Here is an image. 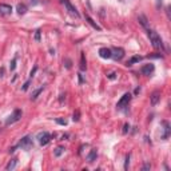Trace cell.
Returning a JSON list of instances; mask_svg holds the SVG:
<instances>
[{
	"instance_id": "obj_1",
	"label": "cell",
	"mask_w": 171,
	"mask_h": 171,
	"mask_svg": "<svg viewBox=\"0 0 171 171\" xmlns=\"http://www.w3.org/2000/svg\"><path fill=\"white\" fill-rule=\"evenodd\" d=\"M148 37H150V41L151 44H152V47L154 48H162L163 47V43H162V39H160V36H159L158 33L155 32V31H152V29H148Z\"/></svg>"
},
{
	"instance_id": "obj_2",
	"label": "cell",
	"mask_w": 171,
	"mask_h": 171,
	"mask_svg": "<svg viewBox=\"0 0 171 171\" xmlns=\"http://www.w3.org/2000/svg\"><path fill=\"white\" fill-rule=\"evenodd\" d=\"M21 115H23V112H21V110H19V108H16V110H13V112L8 116V119L5 120V124H12V123H16L20 120Z\"/></svg>"
},
{
	"instance_id": "obj_3",
	"label": "cell",
	"mask_w": 171,
	"mask_h": 171,
	"mask_svg": "<svg viewBox=\"0 0 171 171\" xmlns=\"http://www.w3.org/2000/svg\"><path fill=\"white\" fill-rule=\"evenodd\" d=\"M111 57L115 59V60H122L123 57H124V49L122 47H114V48L111 49Z\"/></svg>"
},
{
	"instance_id": "obj_4",
	"label": "cell",
	"mask_w": 171,
	"mask_h": 171,
	"mask_svg": "<svg viewBox=\"0 0 171 171\" xmlns=\"http://www.w3.org/2000/svg\"><path fill=\"white\" fill-rule=\"evenodd\" d=\"M61 3L64 4L65 9L68 11L69 15H72V16H75V17H80V15H79V12H77V9L69 3V0H61Z\"/></svg>"
},
{
	"instance_id": "obj_5",
	"label": "cell",
	"mask_w": 171,
	"mask_h": 171,
	"mask_svg": "<svg viewBox=\"0 0 171 171\" xmlns=\"http://www.w3.org/2000/svg\"><path fill=\"white\" fill-rule=\"evenodd\" d=\"M130 100H131V94L130 92H126V94L123 95L122 98L119 99V102H118V104H116V107H118L119 110H122V108H124V107L130 103Z\"/></svg>"
},
{
	"instance_id": "obj_6",
	"label": "cell",
	"mask_w": 171,
	"mask_h": 171,
	"mask_svg": "<svg viewBox=\"0 0 171 171\" xmlns=\"http://www.w3.org/2000/svg\"><path fill=\"white\" fill-rule=\"evenodd\" d=\"M37 139H39L40 146H45V144H48L49 140H51V134L47 132V131H43V132H40V134L37 135Z\"/></svg>"
},
{
	"instance_id": "obj_7",
	"label": "cell",
	"mask_w": 171,
	"mask_h": 171,
	"mask_svg": "<svg viewBox=\"0 0 171 171\" xmlns=\"http://www.w3.org/2000/svg\"><path fill=\"white\" fill-rule=\"evenodd\" d=\"M19 146H20L21 148H24V150H29V148L32 147V138H31L29 135L21 138L20 142H19Z\"/></svg>"
},
{
	"instance_id": "obj_8",
	"label": "cell",
	"mask_w": 171,
	"mask_h": 171,
	"mask_svg": "<svg viewBox=\"0 0 171 171\" xmlns=\"http://www.w3.org/2000/svg\"><path fill=\"white\" fill-rule=\"evenodd\" d=\"M154 69H155L154 64H144L142 68H140V72H142V75L148 76V75H151V73L154 72Z\"/></svg>"
},
{
	"instance_id": "obj_9",
	"label": "cell",
	"mask_w": 171,
	"mask_h": 171,
	"mask_svg": "<svg viewBox=\"0 0 171 171\" xmlns=\"http://www.w3.org/2000/svg\"><path fill=\"white\" fill-rule=\"evenodd\" d=\"M99 56L102 59H110L111 57V48H107V47H102L99 49Z\"/></svg>"
},
{
	"instance_id": "obj_10",
	"label": "cell",
	"mask_w": 171,
	"mask_h": 171,
	"mask_svg": "<svg viewBox=\"0 0 171 171\" xmlns=\"http://www.w3.org/2000/svg\"><path fill=\"white\" fill-rule=\"evenodd\" d=\"M162 126H163V135H162V139H167L170 136V124L167 120H163L162 122Z\"/></svg>"
},
{
	"instance_id": "obj_11",
	"label": "cell",
	"mask_w": 171,
	"mask_h": 171,
	"mask_svg": "<svg viewBox=\"0 0 171 171\" xmlns=\"http://www.w3.org/2000/svg\"><path fill=\"white\" fill-rule=\"evenodd\" d=\"M85 20H87V23H88V24H90L94 29H96V31H102V27H100V25H99L98 23L92 19V17L88 16V15H85Z\"/></svg>"
},
{
	"instance_id": "obj_12",
	"label": "cell",
	"mask_w": 171,
	"mask_h": 171,
	"mask_svg": "<svg viewBox=\"0 0 171 171\" xmlns=\"http://www.w3.org/2000/svg\"><path fill=\"white\" fill-rule=\"evenodd\" d=\"M12 7L9 4H0V13L1 15H11Z\"/></svg>"
},
{
	"instance_id": "obj_13",
	"label": "cell",
	"mask_w": 171,
	"mask_h": 171,
	"mask_svg": "<svg viewBox=\"0 0 171 171\" xmlns=\"http://www.w3.org/2000/svg\"><path fill=\"white\" fill-rule=\"evenodd\" d=\"M96 158H98V151H96V148H92L87 155V162L92 163L94 160H96Z\"/></svg>"
},
{
	"instance_id": "obj_14",
	"label": "cell",
	"mask_w": 171,
	"mask_h": 171,
	"mask_svg": "<svg viewBox=\"0 0 171 171\" xmlns=\"http://www.w3.org/2000/svg\"><path fill=\"white\" fill-rule=\"evenodd\" d=\"M159 100H160V92H159V91L152 92V95H151V104H152V106H156L159 103Z\"/></svg>"
},
{
	"instance_id": "obj_15",
	"label": "cell",
	"mask_w": 171,
	"mask_h": 171,
	"mask_svg": "<svg viewBox=\"0 0 171 171\" xmlns=\"http://www.w3.org/2000/svg\"><path fill=\"white\" fill-rule=\"evenodd\" d=\"M16 166H17V159H11V160L8 162V164L5 166V170H7V171H12V170L16 168Z\"/></svg>"
},
{
	"instance_id": "obj_16",
	"label": "cell",
	"mask_w": 171,
	"mask_h": 171,
	"mask_svg": "<svg viewBox=\"0 0 171 171\" xmlns=\"http://www.w3.org/2000/svg\"><path fill=\"white\" fill-rule=\"evenodd\" d=\"M16 11L19 15H24V13H27V5L23 4V3H19L16 5Z\"/></svg>"
},
{
	"instance_id": "obj_17",
	"label": "cell",
	"mask_w": 171,
	"mask_h": 171,
	"mask_svg": "<svg viewBox=\"0 0 171 171\" xmlns=\"http://www.w3.org/2000/svg\"><path fill=\"white\" fill-rule=\"evenodd\" d=\"M138 21L140 23V25H142V27H144V28H148V20H147V17L144 16V15H139V16H138Z\"/></svg>"
},
{
	"instance_id": "obj_18",
	"label": "cell",
	"mask_w": 171,
	"mask_h": 171,
	"mask_svg": "<svg viewBox=\"0 0 171 171\" xmlns=\"http://www.w3.org/2000/svg\"><path fill=\"white\" fill-rule=\"evenodd\" d=\"M87 69V61H85V53L81 52L80 55V71H85Z\"/></svg>"
},
{
	"instance_id": "obj_19",
	"label": "cell",
	"mask_w": 171,
	"mask_h": 171,
	"mask_svg": "<svg viewBox=\"0 0 171 171\" xmlns=\"http://www.w3.org/2000/svg\"><path fill=\"white\" fill-rule=\"evenodd\" d=\"M43 90H44V85H41V87H39L37 90H35L32 92V95H31V99H32V100H35V99H36L39 95H40V92H43Z\"/></svg>"
},
{
	"instance_id": "obj_20",
	"label": "cell",
	"mask_w": 171,
	"mask_h": 171,
	"mask_svg": "<svg viewBox=\"0 0 171 171\" xmlns=\"http://www.w3.org/2000/svg\"><path fill=\"white\" fill-rule=\"evenodd\" d=\"M142 59H143L142 56H132V57L130 59V60L127 61V64H126V65H132L134 63H139V61L142 60Z\"/></svg>"
},
{
	"instance_id": "obj_21",
	"label": "cell",
	"mask_w": 171,
	"mask_h": 171,
	"mask_svg": "<svg viewBox=\"0 0 171 171\" xmlns=\"http://www.w3.org/2000/svg\"><path fill=\"white\" fill-rule=\"evenodd\" d=\"M63 152H64V148H63V147H56V148H55V151H53V155H55L56 158H59V156H60Z\"/></svg>"
},
{
	"instance_id": "obj_22",
	"label": "cell",
	"mask_w": 171,
	"mask_h": 171,
	"mask_svg": "<svg viewBox=\"0 0 171 171\" xmlns=\"http://www.w3.org/2000/svg\"><path fill=\"white\" fill-rule=\"evenodd\" d=\"M146 57H148V59H162L163 55L162 53H150V55H147Z\"/></svg>"
},
{
	"instance_id": "obj_23",
	"label": "cell",
	"mask_w": 171,
	"mask_h": 171,
	"mask_svg": "<svg viewBox=\"0 0 171 171\" xmlns=\"http://www.w3.org/2000/svg\"><path fill=\"white\" fill-rule=\"evenodd\" d=\"M63 63H64V65H65V68H71V67H72V65H71V64H72V61H71V60H69V59H68V57H65V59H64V60H63Z\"/></svg>"
},
{
	"instance_id": "obj_24",
	"label": "cell",
	"mask_w": 171,
	"mask_h": 171,
	"mask_svg": "<svg viewBox=\"0 0 171 171\" xmlns=\"http://www.w3.org/2000/svg\"><path fill=\"white\" fill-rule=\"evenodd\" d=\"M55 120H56V123H57V124H61V126H67V120H65V119L56 118V119H55Z\"/></svg>"
},
{
	"instance_id": "obj_25",
	"label": "cell",
	"mask_w": 171,
	"mask_h": 171,
	"mask_svg": "<svg viewBox=\"0 0 171 171\" xmlns=\"http://www.w3.org/2000/svg\"><path fill=\"white\" fill-rule=\"evenodd\" d=\"M15 68H16V57H13L12 61H11V64H9V69H11V71H13Z\"/></svg>"
},
{
	"instance_id": "obj_26",
	"label": "cell",
	"mask_w": 171,
	"mask_h": 171,
	"mask_svg": "<svg viewBox=\"0 0 171 171\" xmlns=\"http://www.w3.org/2000/svg\"><path fill=\"white\" fill-rule=\"evenodd\" d=\"M40 32H41L40 29H36V31H35V36L33 37H35V40L36 41H40Z\"/></svg>"
},
{
	"instance_id": "obj_27",
	"label": "cell",
	"mask_w": 171,
	"mask_h": 171,
	"mask_svg": "<svg viewBox=\"0 0 171 171\" xmlns=\"http://www.w3.org/2000/svg\"><path fill=\"white\" fill-rule=\"evenodd\" d=\"M130 130V124L128 123H124V126H123V134H127Z\"/></svg>"
},
{
	"instance_id": "obj_28",
	"label": "cell",
	"mask_w": 171,
	"mask_h": 171,
	"mask_svg": "<svg viewBox=\"0 0 171 171\" xmlns=\"http://www.w3.org/2000/svg\"><path fill=\"white\" fill-rule=\"evenodd\" d=\"M79 116H80V112L79 111H75V114H73V122H77L79 120Z\"/></svg>"
},
{
	"instance_id": "obj_29",
	"label": "cell",
	"mask_w": 171,
	"mask_h": 171,
	"mask_svg": "<svg viewBox=\"0 0 171 171\" xmlns=\"http://www.w3.org/2000/svg\"><path fill=\"white\" fill-rule=\"evenodd\" d=\"M29 83H31V80H27V81H25V83H24V85L21 87V90H23V91H27V90H28Z\"/></svg>"
},
{
	"instance_id": "obj_30",
	"label": "cell",
	"mask_w": 171,
	"mask_h": 171,
	"mask_svg": "<svg viewBox=\"0 0 171 171\" xmlns=\"http://www.w3.org/2000/svg\"><path fill=\"white\" fill-rule=\"evenodd\" d=\"M107 77L110 79V80H114V79H116V72H111L107 75Z\"/></svg>"
},
{
	"instance_id": "obj_31",
	"label": "cell",
	"mask_w": 171,
	"mask_h": 171,
	"mask_svg": "<svg viewBox=\"0 0 171 171\" xmlns=\"http://www.w3.org/2000/svg\"><path fill=\"white\" fill-rule=\"evenodd\" d=\"M128 163H130V154L126 156V164H124V168H126V170L128 168Z\"/></svg>"
},
{
	"instance_id": "obj_32",
	"label": "cell",
	"mask_w": 171,
	"mask_h": 171,
	"mask_svg": "<svg viewBox=\"0 0 171 171\" xmlns=\"http://www.w3.org/2000/svg\"><path fill=\"white\" fill-rule=\"evenodd\" d=\"M77 76H79V83H84V77H83V75H81V72H79L77 73Z\"/></svg>"
},
{
	"instance_id": "obj_33",
	"label": "cell",
	"mask_w": 171,
	"mask_h": 171,
	"mask_svg": "<svg viewBox=\"0 0 171 171\" xmlns=\"http://www.w3.org/2000/svg\"><path fill=\"white\" fill-rule=\"evenodd\" d=\"M150 168H151V164H150V163H146V164H144V166L142 167V170H143V171H144V170H150Z\"/></svg>"
},
{
	"instance_id": "obj_34",
	"label": "cell",
	"mask_w": 171,
	"mask_h": 171,
	"mask_svg": "<svg viewBox=\"0 0 171 171\" xmlns=\"http://www.w3.org/2000/svg\"><path fill=\"white\" fill-rule=\"evenodd\" d=\"M65 100V94H60V98H59V102L63 103Z\"/></svg>"
},
{
	"instance_id": "obj_35",
	"label": "cell",
	"mask_w": 171,
	"mask_h": 171,
	"mask_svg": "<svg viewBox=\"0 0 171 171\" xmlns=\"http://www.w3.org/2000/svg\"><path fill=\"white\" fill-rule=\"evenodd\" d=\"M36 71H37V67H36V65H35V67H33V69H32V71H31V73H29V76L32 77L33 75H35V72H36Z\"/></svg>"
},
{
	"instance_id": "obj_36",
	"label": "cell",
	"mask_w": 171,
	"mask_h": 171,
	"mask_svg": "<svg viewBox=\"0 0 171 171\" xmlns=\"http://www.w3.org/2000/svg\"><path fill=\"white\" fill-rule=\"evenodd\" d=\"M29 3L32 5H36V4H39L40 3V0H29Z\"/></svg>"
},
{
	"instance_id": "obj_37",
	"label": "cell",
	"mask_w": 171,
	"mask_h": 171,
	"mask_svg": "<svg viewBox=\"0 0 171 171\" xmlns=\"http://www.w3.org/2000/svg\"><path fill=\"white\" fill-rule=\"evenodd\" d=\"M3 73H4V68H0V77L3 76Z\"/></svg>"
}]
</instances>
